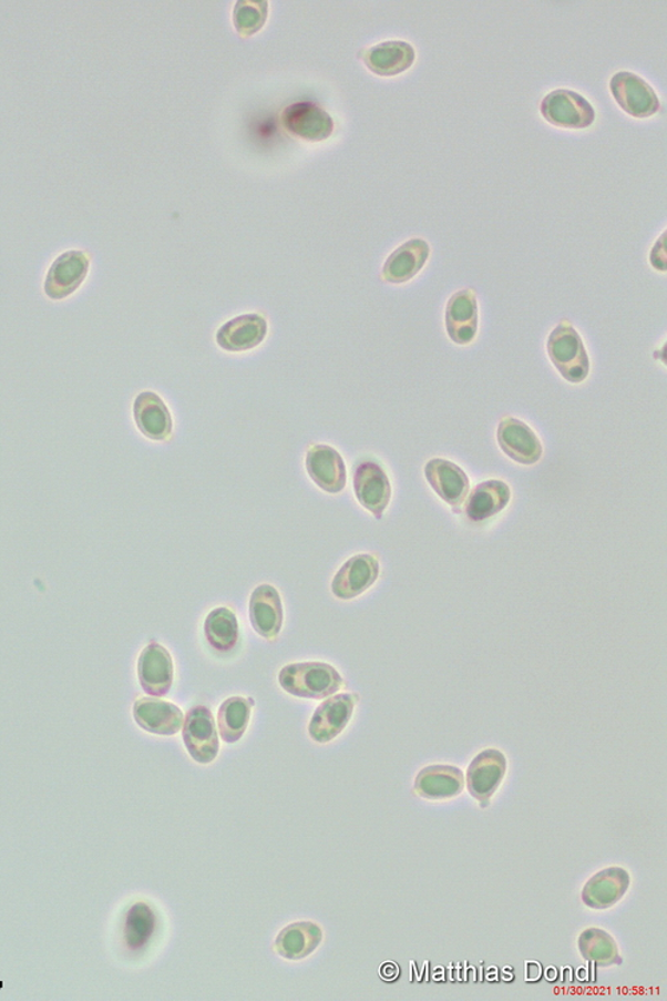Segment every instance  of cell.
Wrapping results in <instances>:
<instances>
[{"mask_svg": "<svg viewBox=\"0 0 667 1001\" xmlns=\"http://www.w3.org/2000/svg\"><path fill=\"white\" fill-rule=\"evenodd\" d=\"M269 18V2L266 0H238L234 6L233 23L242 37L257 34Z\"/></svg>", "mask_w": 667, "mask_h": 1001, "instance_id": "31", "label": "cell"}, {"mask_svg": "<svg viewBox=\"0 0 667 1001\" xmlns=\"http://www.w3.org/2000/svg\"><path fill=\"white\" fill-rule=\"evenodd\" d=\"M512 492L506 482L490 480L476 486L466 502V515L470 521L481 522L492 519L509 505Z\"/></svg>", "mask_w": 667, "mask_h": 1001, "instance_id": "26", "label": "cell"}, {"mask_svg": "<svg viewBox=\"0 0 667 1001\" xmlns=\"http://www.w3.org/2000/svg\"><path fill=\"white\" fill-rule=\"evenodd\" d=\"M183 743L193 760L211 764L219 754L217 725L211 709L196 705L187 712L182 726Z\"/></svg>", "mask_w": 667, "mask_h": 1001, "instance_id": "4", "label": "cell"}, {"mask_svg": "<svg viewBox=\"0 0 667 1001\" xmlns=\"http://www.w3.org/2000/svg\"><path fill=\"white\" fill-rule=\"evenodd\" d=\"M90 261L82 252H68L51 265L44 292L51 299H63L73 294L88 277Z\"/></svg>", "mask_w": 667, "mask_h": 1001, "instance_id": "13", "label": "cell"}, {"mask_svg": "<svg viewBox=\"0 0 667 1001\" xmlns=\"http://www.w3.org/2000/svg\"><path fill=\"white\" fill-rule=\"evenodd\" d=\"M138 678L148 696L168 695L174 684V661L165 646L152 641L138 658Z\"/></svg>", "mask_w": 667, "mask_h": 1001, "instance_id": "7", "label": "cell"}, {"mask_svg": "<svg viewBox=\"0 0 667 1001\" xmlns=\"http://www.w3.org/2000/svg\"><path fill=\"white\" fill-rule=\"evenodd\" d=\"M506 757L496 749L476 756L468 769V788L480 803L490 800L506 775Z\"/></svg>", "mask_w": 667, "mask_h": 1001, "instance_id": "16", "label": "cell"}, {"mask_svg": "<svg viewBox=\"0 0 667 1001\" xmlns=\"http://www.w3.org/2000/svg\"><path fill=\"white\" fill-rule=\"evenodd\" d=\"M630 886V876L623 868H607L594 875L582 891V900L593 909L610 908L620 899Z\"/></svg>", "mask_w": 667, "mask_h": 1001, "instance_id": "24", "label": "cell"}, {"mask_svg": "<svg viewBox=\"0 0 667 1001\" xmlns=\"http://www.w3.org/2000/svg\"><path fill=\"white\" fill-rule=\"evenodd\" d=\"M547 353L555 369L572 384L584 382L591 372L584 341L568 320H561L547 339Z\"/></svg>", "mask_w": 667, "mask_h": 1001, "instance_id": "2", "label": "cell"}, {"mask_svg": "<svg viewBox=\"0 0 667 1001\" xmlns=\"http://www.w3.org/2000/svg\"><path fill=\"white\" fill-rule=\"evenodd\" d=\"M286 131L299 140L322 142L334 133L332 118L310 102L294 103L280 116Z\"/></svg>", "mask_w": 667, "mask_h": 1001, "instance_id": "8", "label": "cell"}, {"mask_svg": "<svg viewBox=\"0 0 667 1001\" xmlns=\"http://www.w3.org/2000/svg\"><path fill=\"white\" fill-rule=\"evenodd\" d=\"M133 715L143 731L158 736H175L185 722L178 706L153 697L136 699Z\"/></svg>", "mask_w": 667, "mask_h": 1001, "instance_id": "18", "label": "cell"}, {"mask_svg": "<svg viewBox=\"0 0 667 1001\" xmlns=\"http://www.w3.org/2000/svg\"><path fill=\"white\" fill-rule=\"evenodd\" d=\"M324 931L317 922H293L278 933L274 950L280 958L291 961L304 960L322 944Z\"/></svg>", "mask_w": 667, "mask_h": 1001, "instance_id": "21", "label": "cell"}, {"mask_svg": "<svg viewBox=\"0 0 667 1001\" xmlns=\"http://www.w3.org/2000/svg\"><path fill=\"white\" fill-rule=\"evenodd\" d=\"M248 613H250L253 630L260 637L274 640L279 636L284 625V605L276 588L269 584L255 588Z\"/></svg>", "mask_w": 667, "mask_h": 1001, "instance_id": "15", "label": "cell"}, {"mask_svg": "<svg viewBox=\"0 0 667 1001\" xmlns=\"http://www.w3.org/2000/svg\"><path fill=\"white\" fill-rule=\"evenodd\" d=\"M254 698L230 697L225 699L218 711V729L222 740L235 744L244 737L250 723Z\"/></svg>", "mask_w": 667, "mask_h": 1001, "instance_id": "29", "label": "cell"}, {"mask_svg": "<svg viewBox=\"0 0 667 1001\" xmlns=\"http://www.w3.org/2000/svg\"><path fill=\"white\" fill-rule=\"evenodd\" d=\"M358 698L351 693H341L325 699L310 719L309 735L312 740L327 744L341 735L355 715Z\"/></svg>", "mask_w": 667, "mask_h": 1001, "instance_id": "6", "label": "cell"}, {"mask_svg": "<svg viewBox=\"0 0 667 1001\" xmlns=\"http://www.w3.org/2000/svg\"><path fill=\"white\" fill-rule=\"evenodd\" d=\"M378 578L379 562L374 555L357 554L334 575L331 592L339 600L357 599L374 585Z\"/></svg>", "mask_w": 667, "mask_h": 1001, "instance_id": "9", "label": "cell"}, {"mask_svg": "<svg viewBox=\"0 0 667 1001\" xmlns=\"http://www.w3.org/2000/svg\"><path fill=\"white\" fill-rule=\"evenodd\" d=\"M355 492L361 505L377 520H381L391 500L388 474L377 462L363 461L355 473Z\"/></svg>", "mask_w": 667, "mask_h": 1001, "instance_id": "10", "label": "cell"}, {"mask_svg": "<svg viewBox=\"0 0 667 1001\" xmlns=\"http://www.w3.org/2000/svg\"><path fill=\"white\" fill-rule=\"evenodd\" d=\"M278 683L291 696L322 699L342 688L343 677L330 664L297 663L280 670Z\"/></svg>", "mask_w": 667, "mask_h": 1001, "instance_id": "1", "label": "cell"}, {"mask_svg": "<svg viewBox=\"0 0 667 1001\" xmlns=\"http://www.w3.org/2000/svg\"><path fill=\"white\" fill-rule=\"evenodd\" d=\"M610 91L618 106L637 120L656 115L663 108L650 84L630 71H619L614 74L610 80Z\"/></svg>", "mask_w": 667, "mask_h": 1001, "instance_id": "5", "label": "cell"}, {"mask_svg": "<svg viewBox=\"0 0 667 1001\" xmlns=\"http://www.w3.org/2000/svg\"><path fill=\"white\" fill-rule=\"evenodd\" d=\"M447 330L451 341L469 345L479 331V300L473 289L456 292L447 305Z\"/></svg>", "mask_w": 667, "mask_h": 1001, "instance_id": "14", "label": "cell"}, {"mask_svg": "<svg viewBox=\"0 0 667 1001\" xmlns=\"http://www.w3.org/2000/svg\"><path fill=\"white\" fill-rule=\"evenodd\" d=\"M156 915L146 902L131 906L124 919L123 941L129 951L138 952L146 948L156 931Z\"/></svg>", "mask_w": 667, "mask_h": 1001, "instance_id": "28", "label": "cell"}, {"mask_svg": "<svg viewBox=\"0 0 667 1001\" xmlns=\"http://www.w3.org/2000/svg\"><path fill=\"white\" fill-rule=\"evenodd\" d=\"M136 427L153 441H165L173 433V418L160 396L141 392L134 402Z\"/></svg>", "mask_w": 667, "mask_h": 1001, "instance_id": "23", "label": "cell"}, {"mask_svg": "<svg viewBox=\"0 0 667 1001\" xmlns=\"http://www.w3.org/2000/svg\"><path fill=\"white\" fill-rule=\"evenodd\" d=\"M464 777L461 769L450 765H431L415 778V791L428 800H444L462 794Z\"/></svg>", "mask_w": 667, "mask_h": 1001, "instance_id": "25", "label": "cell"}, {"mask_svg": "<svg viewBox=\"0 0 667 1001\" xmlns=\"http://www.w3.org/2000/svg\"><path fill=\"white\" fill-rule=\"evenodd\" d=\"M266 334V319L259 314H246L220 327L217 344L227 351L252 350L264 341Z\"/></svg>", "mask_w": 667, "mask_h": 1001, "instance_id": "22", "label": "cell"}, {"mask_svg": "<svg viewBox=\"0 0 667 1001\" xmlns=\"http://www.w3.org/2000/svg\"><path fill=\"white\" fill-rule=\"evenodd\" d=\"M430 258V245L422 238L404 242L384 262L382 278L389 284H404L421 273Z\"/></svg>", "mask_w": 667, "mask_h": 1001, "instance_id": "19", "label": "cell"}, {"mask_svg": "<svg viewBox=\"0 0 667 1001\" xmlns=\"http://www.w3.org/2000/svg\"><path fill=\"white\" fill-rule=\"evenodd\" d=\"M207 644L220 654L232 653L239 643V624L235 613L227 607H217L205 620Z\"/></svg>", "mask_w": 667, "mask_h": 1001, "instance_id": "27", "label": "cell"}, {"mask_svg": "<svg viewBox=\"0 0 667 1001\" xmlns=\"http://www.w3.org/2000/svg\"><path fill=\"white\" fill-rule=\"evenodd\" d=\"M499 445L503 453L521 464H534L544 454V448L537 435L525 422L507 417L499 427Z\"/></svg>", "mask_w": 667, "mask_h": 1001, "instance_id": "12", "label": "cell"}, {"mask_svg": "<svg viewBox=\"0 0 667 1001\" xmlns=\"http://www.w3.org/2000/svg\"><path fill=\"white\" fill-rule=\"evenodd\" d=\"M650 264L658 272H666V232L658 238L650 252Z\"/></svg>", "mask_w": 667, "mask_h": 1001, "instance_id": "32", "label": "cell"}, {"mask_svg": "<svg viewBox=\"0 0 667 1001\" xmlns=\"http://www.w3.org/2000/svg\"><path fill=\"white\" fill-rule=\"evenodd\" d=\"M362 59L371 73L388 78L408 71L415 62L417 52L408 42L388 41L365 50Z\"/></svg>", "mask_w": 667, "mask_h": 1001, "instance_id": "20", "label": "cell"}, {"mask_svg": "<svg viewBox=\"0 0 667 1001\" xmlns=\"http://www.w3.org/2000/svg\"><path fill=\"white\" fill-rule=\"evenodd\" d=\"M424 477L434 492L449 505L460 508L468 499L469 477L454 462L443 460V458H433L424 467Z\"/></svg>", "mask_w": 667, "mask_h": 1001, "instance_id": "17", "label": "cell"}, {"mask_svg": "<svg viewBox=\"0 0 667 1001\" xmlns=\"http://www.w3.org/2000/svg\"><path fill=\"white\" fill-rule=\"evenodd\" d=\"M578 946L582 957L594 964L606 967L623 963L616 941L601 929H587L581 934Z\"/></svg>", "mask_w": 667, "mask_h": 1001, "instance_id": "30", "label": "cell"}, {"mask_svg": "<svg viewBox=\"0 0 667 1001\" xmlns=\"http://www.w3.org/2000/svg\"><path fill=\"white\" fill-rule=\"evenodd\" d=\"M541 114L555 127L584 130L595 121L593 104L575 91L558 89L541 102Z\"/></svg>", "mask_w": 667, "mask_h": 1001, "instance_id": "3", "label": "cell"}, {"mask_svg": "<svg viewBox=\"0 0 667 1001\" xmlns=\"http://www.w3.org/2000/svg\"><path fill=\"white\" fill-rule=\"evenodd\" d=\"M306 469L310 479L326 493H341L348 482L342 456L327 445H316L307 451Z\"/></svg>", "mask_w": 667, "mask_h": 1001, "instance_id": "11", "label": "cell"}]
</instances>
